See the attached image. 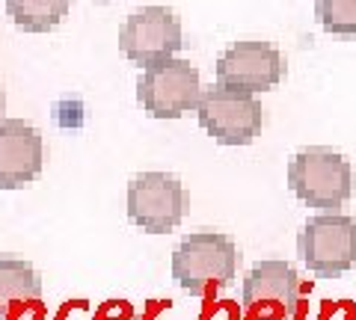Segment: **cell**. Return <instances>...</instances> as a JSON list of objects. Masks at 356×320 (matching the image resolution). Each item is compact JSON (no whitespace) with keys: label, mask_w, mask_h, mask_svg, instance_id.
<instances>
[{"label":"cell","mask_w":356,"mask_h":320,"mask_svg":"<svg viewBox=\"0 0 356 320\" xmlns=\"http://www.w3.org/2000/svg\"><path fill=\"white\" fill-rule=\"evenodd\" d=\"M72 0H6V15L24 33H48L63 24Z\"/></svg>","instance_id":"obj_12"},{"label":"cell","mask_w":356,"mask_h":320,"mask_svg":"<svg viewBox=\"0 0 356 320\" xmlns=\"http://www.w3.org/2000/svg\"><path fill=\"white\" fill-rule=\"evenodd\" d=\"M44 163V140L24 119L0 122V190H21L39 178Z\"/></svg>","instance_id":"obj_10"},{"label":"cell","mask_w":356,"mask_h":320,"mask_svg":"<svg viewBox=\"0 0 356 320\" xmlns=\"http://www.w3.org/2000/svg\"><path fill=\"white\" fill-rule=\"evenodd\" d=\"M202 81L187 60H166L143 69L137 77V101L152 119H178L199 107Z\"/></svg>","instance_id":"obj_5"},{"label":"cell","mask_w":356,"mask_h":320,"mask_svg":"<svg viewBox=\"0 0 356 320\" xmlns=\"http://www.w3.org/2000/svg\"><path fill=\"white\" fill-rule=\"evenodd\" d=\"M181 45V18L166 6H143L131 12L119 30V51L140 69L172 60Z\"/></svg>","instance_id":"obj_6"},{"label":"cell","mask_w":356,"mask_h":320,"mask_svg":"<svg viewBox=\"0 0 356 320\" xmlns=\"http://www.w3.org/2000/svg\"><path fill=\"white\" fill-rule=\"evenodd\" d=\"M315 18L332 36H356V0H315Z\"/></svg>","instance_id":"obj_13"},{"label":"cell","mask_w":356,"mask_h":320,"mask_svg":"<svg viewBox=\"0 0 356 320\" xmlns=\"http://www.w3.org/2000/svg\"><path fill=\"white\" fill-rule=\"evenodd\" d=\"M285 77V60L270 42H235L220 53L214 65V81L241 92H267Z\"/></svg>","instance_id":"obj_9"},{"label":"cell","mask_w":356,"mask_h":320,"mask_svg":"<svg viewBox=\"0 0 356 320\" xmlns=\"http://www.w3.org/2000/svg\"><path fill=\"white\" fill-rule=\"evenodd\" d=\"M300 261L318 279H339L356 267V219L348 214H315L297 235Z\"/></svg>","instance_id":"obj_3"},{"label":"cell","mask_w":356,"mask_h":320,"mask_svg":"<svg viewBox=\"0 0 356 320\" xmlns=\"http://www.w3.org/2000/svg\"><path fill=\"white\" fill-rule=\"evenodd\" d=\"M125 320H154V317L152 314H128Z\"/></svg>","instance_id":"obj_14"},{"label":"cell","mask_w":356,"mask_h":320,"mask_svg":"<svg viewBox=\"0 0 356 320\" xmlns=\"http://www.w3.org/2000/svg\"><path fill=\"white\" fill-rule=\"evenodd\" d=\"M187 214L184 184L170 172H140L128 184V219L149 235H166Z\"/></svg>","instance_id":"obj_7"},{"label":"cell","mask_w":356,"mask_h":320,"mask_svg":"<svg viewBox=\"0 0 356 320\" xmlns=\"http://www.w3.org/2000/svg\"><path fill=\"white\" fill-rule=\"evenodd\" d=\"M42 300V276L30 261L0 255V317H13L21 308Z\"/></svg>","instance_id":"obj_11"},{"label":"cell","mask_w":356,"mask_h":320,"mask_svg":"<svg viewBox=\"0 0 356 320\" xmlns=\"http://www.w3.org/2000/svg\"><path fill=\"white\" fill-rule=\"evenodd\" d=\"M241 252L222 231H193L175 246L170 270L181 291L202 296L205 291H222L235 282Z\"/></svg>","instance_id":"obj_2"},{"label":"cell","mask_w":356,"mask_h":320,"mask_svg":"<svg viewBox=\"0 0 356 320\" xmlns=\"http://www.w3.org/2000/svg\"><path fill=\"white\" fill-rule=\"evenodd\" d=\"M288 187L303 205L321 214H341L353 196V167L336 149L312 146L288 160Z\"/></svg>","instance_id":"obj_1"},{"label":"cell","mask_w":356,"mask_h":320,"mask_svg":"<svg viewBox=\"0 0 356 320\" xmlns=\"http://www.w3.org/2000/svg\"><path fill=\"white\" fill-rule=\"evenodd\" d=\"M241 303L252 320H291L300 303L297 270L282 258L259 261L243 276Z\"/></svg>","instance_id":"obj_8"},{"label":"cell","mask_w":356,"mask_h":320,"mask_svg":"<svg viewBox=\"0 0 356 320\" xmlns=\"http://www.w3.org/2000/svg\"><path fill=\"white\" fill-rule=\"evenodd\" d=\"M0 122H3V92H0Z\"/></svg>","instance_id":"obj_15"},{"label":"cell","mask_w":356,"mask_h":320,"mask_svg":"<svg viewBox=\"0 0 356 320\" xmlns=\"http://www.w3.org/2000/svg\"><path fill=\"white\" fill-rule=\"evenodd\" d=\"M199 125L208 137H214L220 146H250L259 137L264 125V110L259 95L229 90V86L214 83L211 90H202L196 107Z\"/></svg>","instance_id":"obj_4"}]
</instances>
